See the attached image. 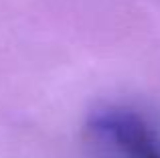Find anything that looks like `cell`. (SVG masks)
<instances>
[{
	"label": "cell",
	"mask_w": 160,
	"mask_h": 158,
	"mask_svg": "<svg viewBox=\"0 0 160 158\" xmlns=\"http://www.w3.org/2000/svg\"><path fill=\"white\" fill-rule=\"evenodd\" d=\"M91 144L109 158H160L158 128L136 110L109 106L93 111L87 124Z\"/></svg>",
	"instance_id": "cell-1"
}]
</instances>
